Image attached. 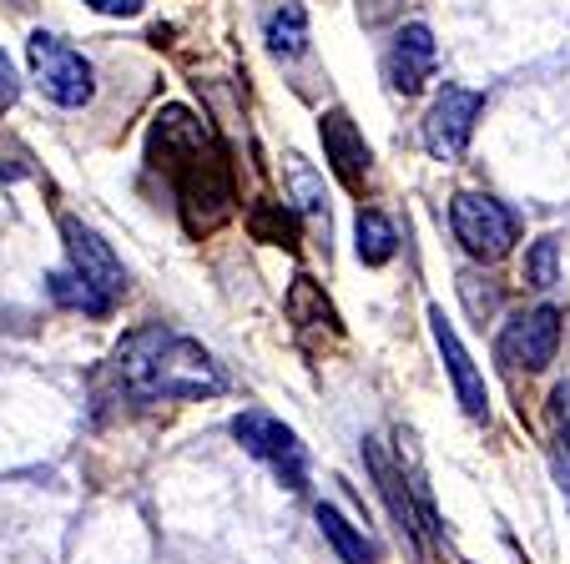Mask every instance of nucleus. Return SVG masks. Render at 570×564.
<instances>
[{
    "label": "nucleus",
    "instance_id": "nucleus-22",
    "mask_svg": "<svg viewBox=\"0 0 570 564\" xmlns=\"http://www.w3.org/2000/svg\"><path fill=\"white\" fill-rule=\"evenodd\" d=\"M16 97H21V76H16V61L0 51V111H11Z\"/></svg>",
    "mask_w": 570,
    "mask_h": 564
},
{
    "label": "nucleus",
    "instance_id": "nucleus-11",
    "mask_svg": "<svg viewBox=\"0 0 570 564\" xmlns=\"http://www.w3.org/2000/svg\"><path fill=\"white\" fill-rule=\"evenodd\" d=\"M434 61H440V51H434V31L424 21H410L394 36V46H389L384 76H389V86H394L399 97H414V91H424V81L434 76Z\"/></svg>",
    "mask_w": 570,
    "mask_h": 564
},
{
    "label": "nucleus",
    "instance_id": "nucleus-13",
    "mask_svg": "<svg viewBox=\"0 0 570 564\" xmlns=\"http://www.w3.org/2000/svg\"><path fill=\"white\" fill-rule=\"evenodd\" d=\"M263 41H268L273 56L298 61V56L308 51V11H303L298 0H278V6L263 16Z\"/></svg>",
    "mask_w": 570,
    "mask_h": 564
},
{
    "label": "nucleus",
    "instance_id": "nucleus-15",
    "mask_svg": "<svg viewBox=\"0 0 570 564\" xmlns=\"http://www.w3.org/2000/svg\"><path fill=\"white\" fill-rule=\"evenodd\" d=\"M248 232L253 243H268V247H298V212H293L288 202H273V197H263V202L248 207Z\"/></svg>",
    "mask_w": 570,
    "mask_h": 564
},
{
    "label": "nucleus",
    "instance_id": "nucleus-4",
    "mask_svg": "<svg viewBox=\"0 0 570 564\" xmlns=\"http://www.w3.org/2000/svg\"><path fill=\"white\" fill-rule=\"evenodd\" d=\"M450 227L474 263H500L520 243V217L490 192H460L450 202Z\"/></svg>",
    "mask_w": 570,
    "mask_h": 564
},
{
    "label": "nucleus",
    "instance_id": "nucleus-14",
    "mask_svg": "<svg viewBox=\"0 0 570 564\" xmlns=\"http://www.w3.org/2000/svg\"><path fill=\"white\" fill-rule=\"evenodd\" d=\"M313 520H318L323 540L334 544V554H338L344 564H374V560H379L374 544H368V534L358 530L354 520H344V514H338L334 504H318V509H313Z\"/></svg>",
    "mask_w": 570,
    "mask_h": 564
},
{
    "label": "nucleus",
    "instance_id": "nucleus-19",
    "mask_svg": "<svg viewBox=\"0 0 570 564\" xmlns=\"http://www.w3.org/2000/svg\"><path fill=\"white\" fill-rule=\"evenodd\" d=\"M525 283L530 288H556L560 283V243L556 237H540V243H530V253H525Z\"/></svg>",
    "mask_w": 570,
    "mask_h": 564
},
{
    "label": "nucleus",
    "instance_id": "nucleus-7",
    "mask_svg": "<svg viewBox=\"0 0 570 564\" xmlns=\"http://www.w3.org/2000/svg\"><path fill=\"white\" fill-rule=\"evenodd\" d=\"M484 111V97L470 91V86H444L434 107L424 111V147H430L434 161H460L464 147L474 137V121Z\"/></svg>",
    "mask_w": 570,
    "mask_h": 564
},
{
    "label": "nucleus",
    "instance_id": "nucleus-2",
    "mask_svg": "<svg viewBox=\"0 0 570 564\" xmlns=\"http://www.w3.org/2000/svg\"><path fill=\"white\" fill-rule=\"evenodd\" d=\"M101 384L111 388V398H127V404H177V398L223 394L227 378L197 338H183V333L151 323V328L121 338Z\"/></svg>",
    "mask_w": 570,
    "mask_h": 564
},
{
    "label": "nucleus",
    "instance_id": "nucleus-10",
    "mask_svg": "<svg viewBox=\"0 0 570 564\" xmlns=\"http://www.w3.org/2000/svg\"><path fill=\"white\" fill-rule=\"evenodd\" d=\"M430 333H434V348H440L444 368H450V384H454V394H460V408L484 424V418H490V388H484V373L474 368L470 348L460 343L454 323L444 318L440 308H430Z\"/></svg>",
    "mask_w": 570,
    "mask_h": 564
},
{
    "label": "nucleus",
    "instance_id": "nucleus-18",
    "mask_svg": "<svg viewBox=\"0 0 570 564\" xmlns=\"http://www.w3.org/2000/svg\"><path fill=\"white\" fill-rule=\"evenodd\" d=\"M46 293H51L56 303H61V308H71V313H87V318H107V303L97 298V293L87 288V283H81V277L71 273V267H61V273H51L46 277Z\"/></svg>",
    "mask_w": 570,
    "mask_h": 564
},
{
    "label": "nucleus",
    "instance_id": "nucleus-5",
    "mask_svg": "<svg viewBox=\"0 0 570 564\" xmlns=\"http://www.w3.org/2000/svg\"><path fill=\"white\" fill-rule=\"evenodd\" d=\"M233 438L248 448L258 464L273 468V479H278L283 489H293V494L308 489V454H303L298 434H293L283 418L263 414V408H243V414L233 418Z\"/></svg>",
    "mask_w": 570,
    "mask_h": 564
},
{
    "label": "nucleus",
    "instance_id": "nucleus-21",
    "mask_svg": "<svg viewBox=\"0 0 570 564\" xmlns=\"http://www.w3.org/2000/svg\"><path fill=\"white\" fill-rule=\"evenodd\" d=\"M480 283H484V277H474V273H464V277H460V293H464V303H470L474 318L495 313V303H500V293H495V288H480Z\"/></svg>",
    "mask_w": 570,
    "mask_h": 564
},
{
    "label": "nucleus",
    "instance_id": "nucleus-6",
    "mask_svg": "<svg viewBox=\"0 0 570 564\" xmlns=\"http://www.w3.org/2000/svg\"><path fill=\"white\" fill-rule=\"evenodd\" d=\"M61 243H66L71 273L81 277L107 308H117L121 293H127V267H121V257L111 253L107 237H101L97 227H87L81 217H61Z\"/></svg>",
    "mask_w": 570,
    "mask_h": 564
},
{
    "label": "nucleus",
    "instance_id": "nucleus-3",
    "mask_svg": "<svg viewBox=\"0 0 570 564\" xmlns=\"http://www.w3.org/2000/svg\"><path fill=\"white\" fill-rule=\"evenodd\" d=\"M26 56H31V76L46 101H56L66 111L91 107V97H97V66L76 51L71 41H61L51 31H31Z\"/></svg>",
    "mask_w": 570,
    "mask_h": 564
},
{
    "label": "nucleus",
    "instance_id": "nucleus-23",
    "mask_svg": "<svg viewBox=\"0 0 570 564\" xmlns=\"http://www.w3.org/2000/svg\"><path fill=\"white\" fill-rule=\"evenodd\" d=\"M87 6L101 16H121V21H131V16L141 11V0H87Z\"/></svg>",
    "mask_w": 570,
    "mask_h": 564
},
{
    "label": "nucleus",
    "instance_id": "nucleus-20",
    "mask_svg": "<svg viewBox=\"0 0 570 564\" xmlns=\"http://www.w3.org/2000/svg\"><path fill=\"white\" fill-rule=\"evenodd\" d=\"M550 434H556V454L570 458V384L550 394Z\"/></svg>",
    "mask_w": 570,
    "mask_h": 564
},
{
    "label": "nucleus",
    "instance_id": "nucleus-16",
    "mask_svg": "<svg viewBox=\"0 0 570 564\" xmlns=\"http://www.w3.org/2000/svg\"><path fill=\"white\" fill-rule=\"evenodd\" d=\"M354 247H358V263L364 267H384L389 257H394V247H399L394 222H389L384 212H374V207H364L358 222H354Z\"/></svg>",
    "mask_w": 570,
    "mask_h": 564
},
{
    "label": "nucleus",
    "instance_id": "nucleus-17",
    "mask_svg": "<svg viewBox=\"0 0 570 564\" xmlns=\"http://www.w3.org/2000/svg\"><path fill=\"white\" fill-rule=\"evenodd\" d=\"M288 318L303 323V328H328V333H338L334 303L323 298V288L313 283V277H293V288H288Z\"/></svg>",
    "mask_w": 570,
    "mask_h": 564
},
{
    "label": "nucleus",
    "instance_id": "nucleus-12",
    "mask_svg": "<svg viewBox=\"0 0 570 564\" xmlns=\"http://www.w3.org/2000/svg\"><path fill=\"white\" fill-rule=\"evenodd\" d=\"M318 137H323V157H328V167L338 171V181L344 187H364L368 181V141H364V131L354 127V117L348 111H323L318 117Z\"/></svg>",
    "mask_w": 570,
    "mask_h": 564
},
{
    "label": "nucleus",
    "instance_id": "nucleus-9",
    "mask_svg": "<svg viewBox=\"0 0 570 564\" xmlns=\"http://www.w3.org/2000/svg\"><path fill=\"white\" fill-rule=\"evenodd\" d=\"M364 458H368V474H374L379 499H384L389 514H394L399 534L414 544V554H430V550H424V524H420V484L404 479V468H399L394 458L379 448V438H364Z\"/></svg>",
    "mask_w": 570,
    "mask_h": 564
},
{
    "label": "nucleus",
    "instance_id": "nucleus-8",
    "mask_svg": "<svg viewBox=\"0 0 570 564\" xmlns=\"http://www.w3.org/2000/svg\"><path fill=\"white\" fill-rule=\"evenodd\" d=\"M560 328H566V318H560L556 303H540V308L515 313V318L505 323V333H500V358H505L510 368H525V373L550 368L560 353Z\"/></svg>",
    "mask_w": 570,
    "mask_h": 564
},
{
    "label": "nucleus",
    "instance_id": "nucleus-1",
    "mask_svg": "<svg viewBox=\"0 0 570 564\" xmlns=\"http://www.w3.org/2000/svg\"><path fill=\"white\" fill-rule=\"evenodd\" d=\"M147 157L161 177L173 181L177 192V212H183V227L193 237H207L233 217V171H227V157L217 147V137L193 117L187 107H161L157 121H151L147 137Z\"/></svg>",
    "mask_w": 570,
    "mask_h": 564
}]
</instances>
